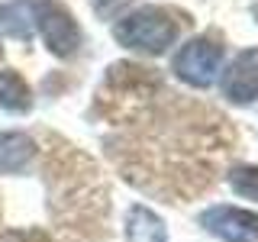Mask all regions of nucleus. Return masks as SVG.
Here are the masks:
<instances>
[{"label": "nucleus", "instance_id": "1", "mask_svg": "<svg viewBox=\"0 0 258 242\" xmlns=\"http://www.w3.org/2000/svg\"><path fill=\"white\" fill-rule=\"evenodd\" d=\"M161 91V78L145 65L116 62L110 65L100 91H97V110L110 123H136L142 113L155 107V94Z\"/></svg>", "mask_w": 258, "mask_h": 242}, {"label": "nucleus", "instance_id": "2", "mask_svg": "<svg viewBox=\"0 0 258 242\" xmlns=\"http://www.w3.org/2000/svg\"><path fill=\"white\" fill-rule=\"evenodd\" d=\"M177 32H181V20L168 7H139L113 26V36L119 45L145 55L168 52V45H174Z\"/></svg>", "mask_w": 258, "mask_h": 242}, {"label": "nucleus", "instance_id": "3", "mask_svg": "<svg viewBox=\"0 0 258 242\" xmlns=\"http://www.w3.org/2000/svg\"><path fill=\"white\" fill-rule=\"evenodd\" d=\"M220 65H223V42L216 36H197L174 55L171 68L184 84L207 91L220 75Z\"/></svg>", "mask_w": 258, "mask_h": 242}, {"label": "nucleus", "instance_id": "4", "mask_svg": "<svg viewBox=\"0 0 258 242\" xmlns=\"http://www.w3.org/2000/svg\"><path fill=\"white\" fill-rule=\"evenodd\" d=\"M32 23L42 32L45 48L58 58H71L81 48V29L75 16L68 13V7L58 0H36L32 4Z\"/></svg>", "mask_w": 258, "mask_h": 242}, {"label": "nucleus", "instance_id": "5", "mask_svg": "<svg viewBox=\"0 0 258 242\" xmlns=\"http://www.w3.org/2000/svg\"><path fill=\"white\" fill-rule=\"evenodd\" d=\"M200 226L220 242H258V213L239 207H210L200 213Z\"/></svg>", "mask_w": 258, "mask_h": 242}, {"label": "nucleus", "instance_id": "6", "mask_svg": "<svg viewBox=\"0 0 258 242\" xmlns=\"http://www.w3.org/2000/svg\"><path fill=\"white\" fill-rule=\"evenodd\" d=\"M223 94L232 103H252L258 97V48L239 52L223 71Z\"/></svg>", "mask_w": 258, "mask_h": 242}, {"label": "nucleus", "instance_id": "7", "mask_svg": "<svg viewBox=\"0 0 258 242\" xmlns=\"http://www.w3.org/2000/svg\"><path fill=\"white\" fill-rule=\"evenodd\" d=\"M36 158V142L26 133H0V174H20Z\"/></svg>", "mask_w": 258, "mask_h": 242}, {"label": "nucleus", "instance_id": "8", "mask_svg": "<svg viewBox=\"0 0 258 242\" xmlns=\"http://www.w3.org/2000/svg\"><path fill=\"white\" fill-rule=\"evenodd\" d=\"M126 239L129 242H168L165 220L155 216L149 207L136 204L126 216Z\"/></svg>", "mask_w": 258, "mask_h": 242}, {"label": "nucleus", "instance_id": "9", "mask_svg": "<svg viewBox=\"0 0 258 242\" xmlns=\"http://www.w3.org/2000/svg\"><path fill=\"white\" fill-rule=\"evenodd\" d=\"M32 32H36V23H32V4L29 0H10V4L0 7V36L29 42Z\"/></svg>", "mask_w": 258, "mask_h": 242}, {"label": "nucleus", "instance_id": "10", "mask_svg": "<svg viewBox=\"0 0 258 242\" xmlns=\"http://www.w3.org/2000/svg\"><path fill=\"white\" fill-rule=\"evenodd\" d=\"M0 107L10 110V113H26L32 107L29 84L13 68H0Z\"/></svg>", "mask_w": 258, "mask_h": 242}, {"label": "nucleus", "instance_id": "11", "mask_svg": "<svg viewBox=\"0 0 258 242\" xmlns=\"http://www.w3.org/2000/svg\"><path fill=\"white\" fill-rule=\"evenodd\" d=\"M229 184H232L236 194H242V197L258 200V165H236L229 171Z\"/></svg>", "mask_w": 258, "mask_h": 242}, {"label": "nucleus", "instance_id": "12", "mask_svg": "<svg viewBox=\"0 0 258 242\" xmlns=\"http://www.w3.org/2000/svg\"><path fill=\"white\" fill-rule=\"evenodd\" d=\"M0 242H52L45 229H7Z\"/></svg>", "mask_w": 258, "mask_h": 242}, {"label": "nucleus", "instance_id": "13", "mask_svg": "<svg viewBox=\"0 0 258 242\" xmlns=\"http://www.w3.org/2000/svg\"><path fill=\"white\" fill-rule=\"evenodd\" d=\"M255 16H258V7H255Z\"/></svg>", "mask_w": 258, "mask_h": 242}]
</instances>
